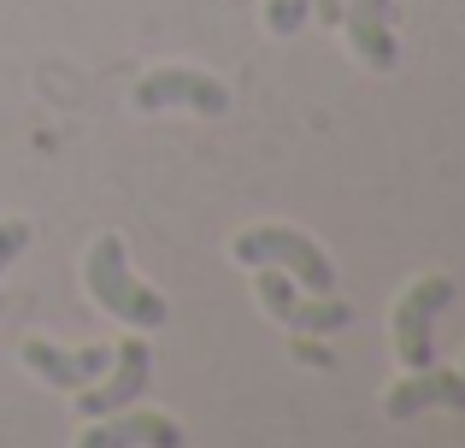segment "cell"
I'll use <instances>...</instances> for the list:
<instances>
[{
    "instance_id": "1",
    "label": "cell",
    "mask_w": 465,
    "mask_h": 448,
    "mask_svg": "<svg viewBox=\"0 0 465 448\" xmlns=\"http://www.w3.org/2000/svg\"><path fill=\"white\" fill-rule=\"evenodd\" d=\"M83 284H89V295L101 301L118 324H130V331H159V324L171 319L159 289H148L130 272V248H124L118 230H101V236L89 242V254H83Z\"/></svg>"
},
{
    "instance_id": "2",
    "label": "cell",
    "mask_w": 465,
    "mask_h": 448,
    "mask_svg": "<svg viewBox=\"0 0 465 448\" xmlns=\"http://www.w3.org/2000/svg\"><path fill=\"white\" fill-rule=\"evenodd\" d=\"M230 260L248 265V272H260V265L289 272L295 284H307L312 295L336 289V265H330V254L318 248L307 230H295V224H248V230H236V236H230Z\"/></svg>"
},
{
    "instance_id": "3",
    "label": "cell",
    "mask_w": 465,
    "mask_h": 448,
    "mask_svg": "<svg viewBox=\"0 0 465 448\" xmlns=\"http://www.w3.org/2000/svg\"><path fill=\"white\" fill-rule=\"evenodd\" d=\"M130 106L136 113H201V118H218L230 113V89L218 77L194 65H148L130 89Z\"/></svg>"
},
{
    "instance_id": "4",
    "label": "cell",
    "mask_w": 465,
    "mask_h": 448,
    "mask_svg": "<svg viewBox=\"0 0 465 448\" xmlns=\"http://www.w3.org/2000/svg\"><path fill=\"white\" fill-rule=\"evenodd\" d=\"M454 301V277L448 272H424V277H412L407 289H401V301H395V360L407 372H419V366H436V313Z\"/></svg>"
},
{
    "instance_id": "5",
    "label": "cell",
    "mask_w": 465,
    "mask_h": 448,
    "mask_svg": "<svg viewBox=\"0 0 465 448\" xmlns=\"http://www.w3.org/2000/svg\"><path fill=\"white\" fill-rule=\"evenodd\" d=\"M253 295H260V307L272 313L277 324H289V331H301V336H330V331H348V324L360 319L353 301H336L330 289L324 295H301V289L289 284V272H272V265H260Z\"/></svg>"
},
{
    "instance_id": "6",
    "label": "cell",
    "mask_w": 465,
    "mask_h": 448,
    "mask_svg": "<svg viewBox=\"0 0 465 448\" xmlns=\"http://www.w3.org/2000/svg\"><path fill=\"white\" fill-rule=\"evenodd\" d=\"M148 372H153V348L142 331H130L124 343H113V378H94L77 390V419H101V413H118L130 407L142 390H148Z\"/></svg>"
},
{
    "instance_id": "7",
    "label": "cell",
    "mask_w": 465,
    "mask_h": 448,
    "mask_svg": "<svg viewBox=\"0 0 465 448\" xmlns=\"http://www.w3.org/2000/svg\"><path fill=\"white\" fill-rule=\"evenodd\" d=\"M77 448H183V425L171 413H153V407H118V413L83 419Z\"/></svg>"
},
{
    "instance_id": "8",
    "label": "cell",
    "mask_w": 465,
    "mask_h": 448,
    "mask_svg": "<svg viewBox=\"0 0 465 448\" xmlns=\"http://www.w3.org/2000/svg\"><path fill=\"white\" fill-rule=\"evenodd\" d=\"M18 366L35 372L42 383H54V390H83V383H94L106 366H113V348L106 343L59 348V343H47V336H24L18 343Z\"/></svg>"
},
{
    "instance_id": "9",
    "label": "cell",
    "mask_w": 465,
    "mask_h": 448,
    "mask_svg": "<svg viewBox=\"0 0 465 448\" xmlns=\"http://www.w3.org/2000/svg\"><path fill=\"white\" fill-rule=\"evenodd\" d=\"M430 407L465 413V372L419 366V372H401V378L383 390V413L389 419H419V413H430Z\"/></svg>"
},
{
    "instance_id": "10",
    "label": "cell",
    "mask_w": 465,
    "mask_h": 448,
    "mask_svg": "<svg viewBox=\"0 0 465 448\" xmlns=\"http://www.w3.org/2000/svg\"><path fill=\"white\" fill-rule=\"evenodd\" d=\"M341 30H348V47L360 65L371 71H395L401 65V42L389 30V0H341Z\"/></svg>"
},
{
    "instance_id": "11",
    "label": "cell",
    "mask_w": 465,
    "mask_h": 448,
    "mask_svg": "<svg viewBox=\"0 0 465 448\" xmlns=\"http://www.w3.org/2000/svg\"><path fill=\"white\" fill-rule=\"evenodd\" d=\"M312 18V0H265V30L272 35H295Z\"/></svg>"
},
{
    "instance_id": "12",
    "label": "cell",
    "mask_w": 465,
    "mask_h": 448,
    "mask_svg": "<svg viewBox=\"0 0 465 448\" xmlns=\"http://www.w3.org/2000/svg\"><path fill=\"white\" fill-rule=\"evenodd\" d=\"M30 236H35V230L24 224V219H0V272H6V265L30 248ZM0 307H6V301H0Z\"/></svg>"
},
{
    "instance_id": "13",
    "label": "cell",
    "mask_w": 465,
    "mask_h": 448,
    "mask_svg": "<svg viewBox=\"0 0 465 448\" xmlns=\"http://www.w3.org/2000/svg\"><path fill=\"white\" fill-rule=\"evenodd\" d=\"M295 360H301V366H318V372L336 366V354L324 348V336H301V331H295Z\"/></svg>"
},
{
    "instance_id": "14",
    "label": "cell",
    "mask_w": 465,
    "mask_h": 448,
    "mask_svg": "<svg viewBox=\"0 0 465 448\" xmlns=\"http://www.w3.org/2000/svg\"><path fill=\"white\" fill-rule=\"evenodd\" d=\"M312 12H318V24H336L341 18V0H312Z\"/></svg>"
},
{
    "instance_id": "15",
    "label": "cell",
    "mask_w": 465,
    "mask_h": 448,
    "mask_svg": "<svg viewBox=\"0 0 465 448\" xmlns=\"http://www.w3.org/2000/svg\"><path fill=\"white\" fill-rule=\"evenodd\" d=\"M460 372H465V366H460Z\"/></svg>"
}]
</instances>
